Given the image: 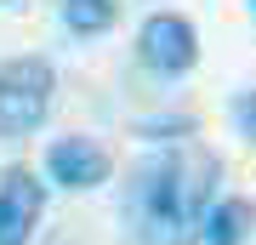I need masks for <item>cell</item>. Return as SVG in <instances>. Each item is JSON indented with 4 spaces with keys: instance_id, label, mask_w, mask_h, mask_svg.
<instances>
[{
    "instance_id": "cell-6",
    "label": "cell",
    "mask_w": 256,
    "mask_h": 245,
    "mask_svg": "<svg viewBox=\"0 0 256 245\" xmlns=\"http://www.w3.org/2000/svg\"><path fill=\"white\" fill-rule=\"evenodd\" d=\"M250 234H256V200L216 194V205L200 222V245H250Z\"/></svg>"
},
{
    "instance_id": "cell-3",
    "label": "cell",
    "mask_w": 256,
    "mask_h": 245,
    "mask_svg": "<svg viewBox=\"0 0 256 245\" xmlns=\"http://www.w3.org/2000/svg\"><path fill=\"white\" fill-rule=\"evenodd\" d=\"M137 57L142 69H154L160 80H182V74L200 63V29H194L182 12H154L137 29Z\"/></svg>"
},
{
    "instance_id": "cell-9",
    "label": "cell",
    "mask_w": 256,
    "mask_h": 245,
    "mask_svg": "<svg viewBox=\"0 0 256 245\" xmlns=\"http://www.w3.org/2000/svg\"><path fill=\"white\" fill-rule=\"evenodd\" d=\"M250 6H256V0H250Z\"/></svg>"
},
{
    "instance_id": "cell-5",
    "label": "cell",
    "mask_w": 256,
    "mask_h": 245,
    "mask_svg": "<svg viewBox=\"0 0 256 245\" xmlns=\"http://www.w3.org/2000/svg\"><path fill=\"white\" fill-rule=\"evenodd\" d=\"M46 211V182L28 165H12L0 177V245H28Z\"/></svg>"
},
{
    "instance_id": "cell-2",
    "label": "cell",
    "mask_w": 256,
    "mask_h": 245,
    "mask_svg": "<svg viewBox=\"0 0 256 245\" xmlns=\"http://www.w3.org/2000/svg\"><path fill=\"white\" fill-rule=\"evenodd\" d=\"M57 97V69L40 52L0 57V143H23L46 126Z\"/></svg>"
},
{
    "instance_id": "cell-4",
    "label": "cell",
    "mask_w": 256,
    "mask_h": 245,
    "mask_svg": "<svg viewBox=\"0 0 256 245\" xmlns=\"http://www.w3.org/2000/svg\"><path fill=\"white\" fill-rule=\"evenodd\" d=\"M108 177H114V160H108L102 143H92V137H57L46 148V182L63 188V194H92Z\"/></svg>"
},
{
    "instance_id": "cell-1",
    "label": "cell",
    "mask_w": 256,
    "mask_h": 245,
    "mask_svg": "<svg viewBox=\"0 0 256 245\" xmlns=\"http://www.w3.org/2000/svg\"><path fill=\"white\" fill-rule=\"evenodd\" d=\"M216 182H222V160L200 137L165 143L160 154L137 160L126 182L131 245H194L205 211L216 205Z\"/></svg>"
},
{
    "instance_id": "cell-7",
    "label": "cell",
    "mask_w": 256,
    "mask_h": 245,
    "mask_svg": "<svg viewBox=\"0 0 256 245\" xmlns=\"http://www.w3.org/2000/svg\"><path fill=\"white\" fill-rule=\"evenodd\" d=\"M57 18H63L68 35L80 40H97L120 23V0H57Z\"/></svg>"
},
{
    "instance_id": "cell-8",
    "label": "cell",
    "mask_w": 256,
    "mask_h": 245,
    "mask_svg": "<svg viewBox=\"0 0 256 245\" xmlns=\"http://www.w3.org/2000/svg\"><path fill=\"white\" fill-rule=\"evenodd\" d=\"M228 114H234V131L245 137V143H256V86L239 91V97L228 103Z\"/></svg>"
}]
</instances>
